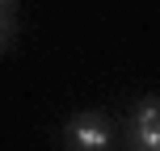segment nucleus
<instances>
[{"instance_id":"obj_3","label":"nucleus","mask_w":160,"mask_h":151,"mask_svg":"<svg viewBox=\"0 0 160 151\" xmlns=\"http://www.w3.org/2000/svg\"><path fill=\"white\" fill-rule=\"evenodd\" d=\"M13 30H17V21H13V8H4L0 4V50L13 42Z\"/></svg>"},{"instance_id":"obj_1","label":"nucleus","mask_w":160,"mask_h":151,"mask_svg":"<svg viewBox=\"0 0 160 151\" xmlns=\"http://www.w3.org/2000/svg\"><path fill=\"white\" fill-rule=\"evenodd\" d=\"M63 143H68V151H110V143H114L110 118L97 113V109L76 113V118L63 126Z\"/></svg>"},{"instance_id":"obj_2","label":"nucleus","mask_w":160,"mask_h":151,"mask_svg":"<svg viewBox=\"0 0 160 151\" xmlns=\"http://www.w3.org/2000/svg\"><path fill=\"white\" fill-rule=\"evenodd\" d=\"M131 151H160V97H143L131 109Z\"/></svg>"}]
</instances>
